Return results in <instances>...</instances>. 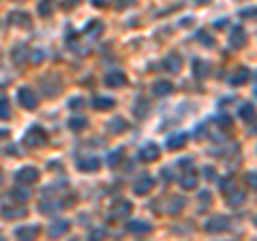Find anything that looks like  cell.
Instances as JSON below:
<instances>
[{
    "label": "cell",
    "instance_id": "1",
    "mask_svg": "<svg viewBox=\"0 0 257 241\" xmlns=\"http://www.w3.org/2000/svg\"><path fill=\"white\" fill-rule=\"evenodd\" d=\"M48 143V131L43 126L34 124L24 132V145L26 148H41Z\"/></svg>",
    "mask_w": 257,
    "mask_h": 241
},
{
    "label": "cell",
    "instance_id": "2",
    "mask_svg": "<svg viewBox=\"0 0 257 241\" xmlns=\"http://www.w3.org/2000/svg\"><path fill=\"white\" fill-rule=\"evenodd\" d=\"M17 101H20V105L24 109L34 111V109H37V105H39V96H37V92H34L32 88L24 86V88H20V90H17Z\"/></svg>",
    "mask_w": 257,
    "mask_h": 241
},
{
    "label": "cell",
    "instance_id": "3",
    "mask_svg": "<svg viewBox=\"0 0 257 241\" xmlns=\"http://www.w3.org/2000/svg\"><path fill=\"white\" fill-rule=\"evenodd\" d=\"M39 169L37 167H22V169H17V173H15V181L20 186H32L34 181H39Z\"/></svg>",
    "mask_w": 257,
    "mask_h": 241
},
{
    "label": "cell",
    "instance_id": "4",
    "mask_svg": "<svg viewBox=\"0 0 257 241\" xmlns=\"http://www.w3.org/2000/svg\"><path fill=\"white\" fill-rule=\"evenodd\" d=\"M153 188H154V177L150 173H142L135 179V184H133V192H135L137 197H144V195H148Z\"/></svg>",
    "mask_w": 257,
    "mask_h": 241
},
{
    "label": "cell",
    "instance_id": "5",
    "mask_svg": "<svg viewBox=\"0 0 257 241\" xmlns=\"http://www.w3.org/2000/svg\"><path fill=\"white\" fill-rule=\"evenodd\" d=\"M75 167L79 169L81 173H95L101 167V160L97 156H79L75 158Z\"/></svg>",
    "mask_w": 257,
    "mask_h": 241
},
{
    "label": "cell",
    "instance_id": "6",
    "mask_svg": "<svg viewBox=\"0 0 257 241\" xmlns=\"http://www.w3.org/2000/svg\"><path fill=\"white\" fill-rule=\"evenodd\" d=\"M139 160L142 162H154L156 158L161 156V148L156 143H153V141H148V143H144L142 148H139Z\"/></svg>",
    "mask_w": 257,
    "mask_h": 241
},
{
    "label": "cell",
    "instance_id": "7",
    "mask_svg": "<svg viewBox=\"0 0 257 241\" xmlns=\"http://www.w3.org/2000/svg\"><path fill=\"white\" fill-rule=\"evenodd\" d=\"M204 228H206V233H225L230 228V218L227 216H214L204 224Z\"/></svg>",
    "mask_w": 257,
    "mask_h": 241
},
{
    "label": "cell",
    "instance_id": "8",
    "mask_svg": "<svg viewBox=\"0 0 257 241\" xmlns=\"http://www.w3.org/2000/svg\"><path fill=\"white\" fill-rule=\"evenodd\" d=\"M41 233V228L37 224H24L20 228H15V239L17 241H37Z\"/></svg>",
    "mask_w": 257,
    "mask_h": 241
},
{
    "label": "cell",
    "instance_id": "9",
    "mask_svg": "<svg viewBox=\"0 0 257 241\" xmlns=\"http://www.w3.org/2000/svg\"><path fill=\"white\" fill-rule=\"evenodd\" d=\"M247 32H244V28L242 26H233L231 30H230V45L233 47V49H242L244 45H247Z\"/></svg>",
    "mask_w": 257,
    "mask_h": 241
},
{
    "label": "cell",
    "instance_id": "10",
    "mask_svg": "<svg viewBox=\"0 0 257 241\" xmlns=\"http://www.w3.org/2000/svg\"><path fill=\"white\" fill-rule=\"evenodd\" d=\"M103 81H105V86L107 88H125L128 84V77L122 73V70H109Z\"/></svg>",
    "mask_w": 257,
    "mask_h": 241
},
{
    "label": "cell",
    "instance_id": "11",
    "mask_svg": "<svg viewBox=\"0 0 257 241\" xmlns=\"http://www.w3.org/2000/svg\"><path fill=\"white\" fill-rule=\"evenodd\" d=\"M163 68H165L167 73H180V68H182V56L180 54H167L163 58Z\"/></svg>",
    "mask_w": 257,
    "mask_h": 241
},
{
    "label": "cell",
    "instance_id": "12",
    "mask_svg": "<svg viewBox=\"0 0 257 241\" xmlns=\"http://www.w3.org/2000/svg\"><path fill=\"white\" fill-rule=\"evenodd\" d=\"M133 211V203L131 201H118V205H114L112 207V218L114 220H125V218H128V214Z\"/></svg>",
    "mask_w": 257,
    "mask_h": 241
},
{
    "label": "cell",
    "instance_id": "13",
    "mask_svg": "<svg viewBox=\"0 0 257 241\" xmlns=\"http://www.w3.org/2000/svg\"><path fill=\"white\" fill-rule=\"evenodd\" d=\"M197 179H200V173L193 171V169H189V171H184L182 175H180V186L184 188V190H195L197 188Z\"/></svg>",
    "mask_w": 257,
    "mask_h": 241
},
{
    "label": "cell",
    "instance_id": "14",
    "mask_svg": "<svg viewBox=\"0 0 257 241\" xmlns=\"http://www.w3.org/2000/svg\"><path fill=\"white\" fill-rule=\"evenodd\" d=\"M9 23L11 26L28 28L30 26V15H28L26 11H13V13H9Z\"/></svg>",
    "mask_w": 257,
    "mask_h": 241
},
{
    "label": "cell",
    "instance_id": "15",
    "mask_svg": "<svg viewBox=\"0 0 257 241\" xmlns=\"http://www.w3.org/2000/svg\"><path fill=\"white\" fill-rule=\"evenodd\" d=\"M69 228H71V222L69 220H56L54 224H50L48 233H50V237H62V235L69 233Z\"/></svg>",
    "mask_w": 257,
    "mask_h": 241
},
{
    "label": "cell",
    "instance_id": "16",
    "mask_svg": "<svg viewBox=\"0 0 257 241\" xmlns=\"http://www.w3.org/2000/svg\"><path fill=\"white\" fill-rule=\"evenodd\" d=\"M107 131L112 132V134H122V132H127L128 131V122L125 120V117H114V120H109L107 122Z\"/></svg>",
    "mask_w": 257,
    "mask_h": 241
},
{
    "label": "cell",
    "instance_id": "17",
    "mask_svg": "<svg viewBox=\"0 0 257 241\" xmlns=\"http://www.w3.org/2000/svg\"><path fill=\"white\" fill-rule=\"evenodd\" d=\"M186 145V134L184 132H176V134H169L167 141H165V148L167 150H180V148H184Z\"/></svg>",
    "mask_w": 257,
    "mask_h": 241
},
{
    "label": "cell",
    "instance_id": "18",
    "mask_svg": "<svg viewBox=\"0 0 257 241\" xmlns=\"http://www.w3.org/2000/svg\"><path fill=\"white\" fill-rule=\"evenodd\" d=\"M127 231L131 235H146V233L153 231V226H150L148 222H144V220H133V222H128L127 224Z\"/></svg>",
    "mask_w": 257,
    "mask_h": 241
},
{
    "label": "cell",
    "instance_id": "19",
    "mask_svg": "<svg viewBox=\"0 0 257 241\" xmlns=\"http://www.w3.org/2000/svg\"><path fill=\"white\" fill-rule=\"evenodd\" d=\"M116 101L114 98H107V96H95L92 98V109L97 111H107V109H114Z\"/></svg>",
    "mask_w": 257,
    "mask_h": 241
},
{
    "label": "cell",
    "instance_id": "20",
    "mask_svg": "<svg viewBox=\"0 0 257 241\" xmlns=\"http://www.w3.org/2000/svg\"><path fill=\"white\" fill-rule=\"evenodd\" d=\"M153 92H154V96H169L174 92V84L172 81H156L153 86Z\"/></svg>",
    "mask_w": 257,
    "mask_h": 241
},
{
    "label": "cell",
    "instance_id": "21",
    "mask_svg": "<svg viewBox=\"0 0 257 241\" xmlns=\"http://www.w3.org/2000/svg\"><path fill=\"white\" fill-rule=\"evenodd\" d=\"M249 68H236L233 70V75L230 77V86H242L244 81L249 79Z\"/></svg>",
    "mask_w": 257,
    "mask_h": 241
},
{
    "label": "cell",
    "instance_id": "22",
    "mask_svg": "<svg viewBox=\"0 0 257 241\" xmlns=\"http://www.w3.org/2000/svg\"><path fill=\"white\" fill-rule=\"evenodd\" d=\"M28 214V209L26 207H20V209H7V207H2L0 209V216L2 218H7V220H15V218H24V216Z\"/></svg>",
    "mask_w": 257,
    "mask_h": 241
},
{
    "label": "cell",
    "instance_id": "23",
    "mask_svg": "<svg viewBox=\"0 0 257 241\" xmlns=\"http://www.w3.org/2000/svg\"><path fill=\"white\" fill-rule=\"evenodd\" d=\"M56 11V0H41L39 2V15L41 17H51Z\"/></svg>",
    "mask_w": 257,
    "mask_h": 241
},
{
    "label": "cell",
    "instance_id": "24",
    "mask_svg": "<svg viewBox=\"0 0 257 241\" xmlns=\"http://www.w3.org/2000/svg\"><path fill=\"white\" fill-rule=\"evenodd\" d=\"M193 73H195V77H200V79L208 77L210 75V64L204 62V60H195L193 62Z\"/></svg>",
    "mask_w": 257,
    "mask_h": 241
},
{
    "label": "cell",
    "instance_id": "25",
    "mask_svg": "<svg viewBox=\"0 0 257 241\" xmlns=\"http://www.w3.org/2000/svg\"><path fill=\"white\" fill-rule=\"evenodd\" d=\"M244 198H247V195H244L242 190H231V195H227V203H230L231 207H240L244 203Z\"/></svg>",
    "mask_w": 257,
    "mask_h": 241
},
{
    "label": "cell",
    "instance_id": "26",
    "mask_svg": "<svg viewBox=\"0 0 257 241\" xmlns=\"http://www.w3.org/2000/svg\"><path fill=\"white\" fill-rule=\"evenodd\" d=\"M69 128H71L73 132H81L84 131V128H88V120H86V117H71V120H69Z\"/></svg>",
    "mask_w": 257,
    "mask_h": 241
},
{
    "label": "cell",
    "instance_id": "27",
    "mask_svg": "<svg viewBox=\"0 0 257 241\" xmlns=\"http://www.w3.org/2000/svg\"><path fill=\"white\" fill-rule=\"evenodd\" d=\"M11 58H13L15 64H24L28 60V49H26L24 45H17L15 49H13V54H11Z\"/></svg>",
    "mask_w": 257,
    "mask_h": 241
},
{
    "label": "cell",
    "instance_id": "28",
    "mask_svg": "<svg viewBox=\"0 0 257 241\" xmlns=\"http://www.w3.org/2000/svg\"><path fill=\"white\" fill-rule=\"evenodd\" d=\"M122 154H125V148H116L114 152H109V156H107V164H109V167H118V164L122 162V158H125Z\"/></svg>",
    "mask_w": 257,
    "mask_h": 241
},
{
    "label": "cell",
    "instance_id": "29",
    "mask_svg": "<svg viewBox=\"0 0 257 241\" xmlns=\"http://www.w3.org/2000/svg\"><path fill=\"white\" fill-rule=\"evenodd\" d=\"M148 101H144V98H137L135 105H133V113H135V117H146V113H148Z\"/></svg>",
    "mask_w": 257,
    "mask_h": 241
},
{
    "label": "cell",
    "instance_id": "30",
    "mask_svg": "<svg viewBox=\"0 0 257 241\" xmlns=\"http://www.w3.org/2000/svg\"><path fill=\"white\" fill-rule=\"evenodd\" d=\"M84 32L88 34V37H99V34L103 32V23L99 22V20H95V22H88V26L84 28Z\"/></svg>",
    "mask_w": 257,
    "mask_h": 241
},
{
    "label": "cell",
    "instance_id": "31",
    "mask_svg": "<svg viewBox=\"0 0 257 241\" xmlns=\"http://www.w3.org/2000/svg\"><path fill=\"white\" fill-rule=\"evenodd\" d=\"M240 117H242L244 122H253L255 120V107H253V103L242 105V107H240Z\"/></svg>",
    "mask_w": 257,
    "mask_h": 241
},
{
    "label": "cell",
    "instance_id": "32",
    "mask_svg": "<svg viewBox=\"0 0 257 241\" xmlns=\"http://www.w3.org/2000/svg\"><path fill=\"white\" fill-rule=\"evenodd\" d=\"M28 197H30V192H28L26 188H13V190H11V198H15V201H20V203H26Z\"/></svg>",
    "mask_w": 257,
    "mask_h": 241
},
{
    "label": "cell",
    "instance_id": "33",
    "mask_svg": "<svg viewBox=\"0 0 257 241\" xmlns=\"http://www.w3.org/2000/svg\"><path fill=\"white\" fill-rule=\"evenodd\" d=\"M169 205H172V207H169V214H178V211H182L186 201L184 198H180V197H172L169 198Z\"/></svg>",
    "mask_w": 257,
    "mask_h": 241
},
{
    "label": "cell",
    "instance_id": "34",
    "mask_svg": "<svg viewBox=\"0 0 257 241\" xmlns=\"http://www.w3.org/2000/svg\"><path fill=\"white\" fill-rule=\"evenodd\" d=\"M195 39L200 41V43H202L204 47H214V39L210 37V34H208L206 30H197V34H195Z\"/></svg>",
    "mask_w": 257,
    "mask_h": 241
},
{
    "label": "cell",
    "instance_id": "35",
    "mask_svg": "<svg viewBox=\"0 0 257 241\" xmlns=\"http://www.w3.org/2000/svg\"><path fill=\"white\" fill-rule=\"evenodd\" d=\"M11 117V107H9V98H0V120H9Z\"/></svg>",
    "mask_w": 257,
    "mask_h": 241
},
{
    "label": "cell",
    "instance_id": "36",
    "mask_svg": "<svg viewBox=\"0 0 257 241\" xmlns=\"http://www.w3.org/2000/svg\"><path fill=\"white\" fill-rule=\"evenodd\" d=\"M88 239H90V241H103V239H105V231H103V228H95V231L90 233Z\"/></svg>",
    "mask_w": 257,
    "mask_h": 241
},
{
    "label": "cell",
    "instance_id": "37",
    "mask_svg": "<svg viewBox=\"0 0 257 241\" xmlns=\"http://www.w3.org/2000/svg\"><path fill=\"white\" fill-rule=\"evenodd\" d=\"M137 0H116V9H128V7H135Z\"/></svg>",
    "mask_w": 257,
    "mask_h": 241
},
{
    "label": "cell",
    "instance_id": "38",
    "mask_svg": "<svg viewBox=\"0 0 257 241\" xmlns=\"http://www.w3.org/2000/svg\"><path fill=\"white\" fill-rule=\"evenodd\" d=\"M200 198H202V209H206L208 207V203H210V192L208 190H204V192H200Z\"/></svg>",
    "mask_w": 257,
    "mask_h": 241
},
{
    "label": "cell",
    "instance_id": "39",
    "mask_svg": "<svg viewBox=\"0 0 257 241\" xmlns=\"http://www.w3.org/2000/svg\"><path fill=\"white\" fill-rule=\"evenodd\" d=\"M81 105H84V98H81V96H75V98L69 101V107H71V109H79Z\"/></svg>",
    "mask_w": 257,
    "mask_h": 241
},
{
    "label": "cell",
    "instance_id": "40",
    "mask_svg": "<svg viewBox=\"0 0 257 241\" xmlns=\"http://www.w3.org/2000/svg\"><path fill=\"white\" fill-rule=\"evenodd\" d=\"M217 124H219L221 128H230V126H231V117H227V115H221L219 120H217Z\"/></svg>",
    "mask_w": 257,
    "mask_h": 241
},
{
    "label": "cell",
    "instance_id": "41",
    "mask_svg": "<svg viewBox=\"0 0 257 241\" xmlns=\"http://www.w3.org/2000/svg\"><path fill=\"white\" fill-rule=\"evenodd\" d=\"M204 173H206L208 179H217V171H212V167H206L204 169Z\"/></svg>",
    "mask_w": 257,
    "mask_h": 241
},
{
    "label": "cell",
    "instance_id": "42",
    "mask_svg": "<svg viewBox=\"0 0 257 241\" xmlns=\"http://www.w3.org/2000/svg\"><path fill=\"white\" fill-rule=\"evenodd\" d=\"M240 15H242V17H255V7H251V9H242V11H240Z\"/></svg>",
    "mask_w": 257,
    "mask_h": 241
},
{
    "label": "cell",
    "instance_id": "43",
    "mask_svg": "<svg viewBox=\"0 0 257 241\" xmlns=\"http://www.w3.org/2000/svg\"><path fill=\"white\" fill-rule=\"evenodd\" d=\"M107 2H109V0H92V4H95V7H105Z\"/></svg>",
    "mask_w": 257,
    "mask_h": 241
},
{
    "label": "cell",
    "instance_id": "44",
    "mask_svg": "<svg viewBox=\"0 0 257 241\" xmlns=\"http://www.w3.org/2000/svg\"><path fill=\"white\" fill-rule=\"evenodd\" d=\"M247 181H251V188H255V175L253 173L247 175Z\"/></svg>",
    "mask_w": 257,
    "mask_h": 241
},
{
    "label": "cell",
    "instance_id": "45",
    "mask_svg": "<svg viewBox=\"0 0 257 241\" xmlns=\"http://www.w3.org/2000/svg\"><path fill=\"white\" fill-rule=\"evenodd\" d=\"M0 137H9V131H0Z\"/></svg>",
    "mask_w": 257,
    "mask_h": 241
},
{
    "label": "cell",
    "instance_id": "46",
    "mask_svg": "<svg viewBox=\"0 0 257 241\" xmlns=\"http://www.w3.org/2000/svg\"><path fill=\"white\" fill-rule=\"evenodd\" d=\"M197 2H200V4H206V2H208V0H197Z\"/></svg>",
    "mask_w": 257,
    "mask_h": 241
}]
</instances>
